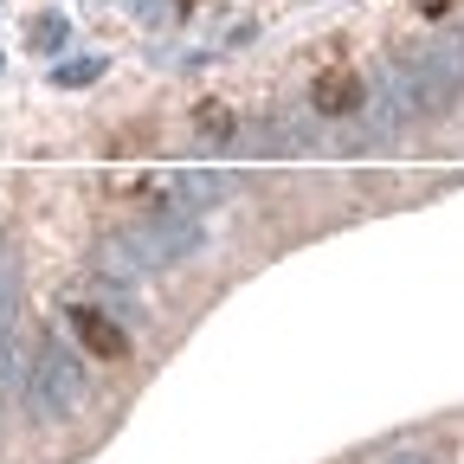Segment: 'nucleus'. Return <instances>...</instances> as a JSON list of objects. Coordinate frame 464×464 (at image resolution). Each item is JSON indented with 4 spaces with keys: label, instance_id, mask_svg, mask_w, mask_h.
<instances>
[{
    "label": "nucleus",
    "instance_id": "1",
    "mask_svg": "<svg viewBox=\"0 0 464 464\" xmlns=\"http://www.w3.org/2000/svg\"><path fill=\"white\" fill-rule=\"evenodd\" d=\"M72 329H78V342L91 348V355H103V362H123V355H130V335L116 329L103 310H91V304L72 310Z\"/></svg>",
    "mask_w": 464,
    "mask_h": 464
},
{
    "label": "nucleus",
    "instance_id": "2",
    "mask_svg": "<svg viewBox=\"0 0 464 464\" xmlns=\"http://www.w3.org/2000/svg\"><path fill=\"white\" fill-rule=\"evenodd\" d=\"M355 97H362L355 72H323V78H316V110H329V116H335V110H348Z\"/></svg>",
    "mask_w": 464,
    "mask_h": 464
},
{
    "label": "nucleus",
    "instance_id": "3",
    "mask_svg": "<svg viewBox=\"0 0 464 464\" xmlns=\"http://www.w3.org/2000/svg\"><path fill=\"white\" fill-rule=\"evenodd\" d=\"M420 14H445V0H420Z\"/></svg>",
    "mask_w": 464,
    "mask_h": 464
}]
</instances>
